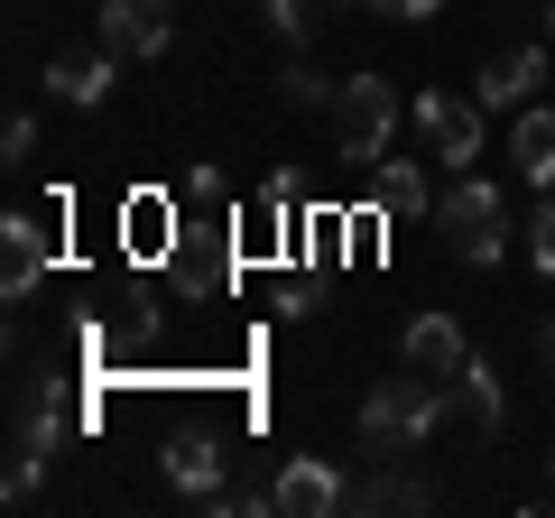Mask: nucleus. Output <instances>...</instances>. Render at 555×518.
Instances as JSON below:
<instances>
[{
	"mask_svg": "<svg viewBox=\"0 0 555 518\" xmlns=\"http://www.w3.org/2000/svg\"><path fill=\"white\" fill-rule=\"evenodd\" d=\"M56 436H65L56 399H47V379H28V389H20V454H10V500L38 491V472H47V454H56Z\"/></svg>",
	"mask_w": 555,
	"mask_h": 518,
	"instance_id": "nucleus-7",
	"label": "nucleus"
},
{
	"mask_svg": "<svg viewBox=\"0 0 555 518\" xmlns=\"http://www.w3.org/2000/svg\"><path fill=\"white\" fill-rule=\"evenodd\" d=\"M334 83H343V75H315V65H287V75H278V102H287V112H334Z\"/></svg>",
	"mask_w": 555,
	"mask_h": 518,
	"instance_id": "nucleus-18",
	"label": "nucleus"
},
{
	"mask_svg": "<svg viewBox=\"0 0 555 518\" xmlns=\"http://www.w3.org/2000/svg\"><path fill=\"white\" fill-rule=\"evenodd\" d=\"M398 352H408V371H426V379H454L463 361H473V342H463V324L454 315H408V334H398Z\"/></svg>",
	"mask_w": 555,
	"mask_h": 518,
	"instance_id": "nucleus-10",
	"label": "nucleus"
},
{
	"mask_svg": "<svg viewBox=\"0 0 555 518\" xmlns=\"http://www.w3.org/2000/svg\"><path fill=\"white\" fill-rule=\"evenodd\" d=\"M371 204H379L389 222L426 213V167H416V158H379V167H371Z\"/></svg>",
	"mask_w": 555,
	"mask_h": 518,
	"instance_id": "nucleus-16",
	"label": "nucleus"
},
{
	"mask_svg": "<svg viewBox=\"0 0 555 518\" xmlns=\"http://www.w3.org/2000/svg\"><path fill=\"white\" fill-rule=\"evenodd\" d=\"M444 417H454V389L426 379V371H398V379H379L371 399H361V454L408 463V454H426V436H436Z\"/></svg>",
	"mask_w": 555,
	"mask_h": 518,
	"instance_id": "nucleus-1",
	"label": "nucleus"
},
{
	"mask_svg": "<svg viewBox=\"0 0 555 518\" xmlns=\"http://www.w3.org/2000/svg\"><path fill=\"white\" fill-rule=\"evenodd\" d=\"M398 120H408V102H398V83H389V75H343V83H334L343 158L379 167V158H389V130H398Z\"/></svg>",
	"mask_w": 555,
	"mask_h": 518,
	"instance_id": "nucleus-3",
	"label": "nucleus"
},
{
	"mask_svg": "<svg viewBox=\"0 0 555 518\" xmlns=\"http://www.w3.org/2000/svg\"><path fill=\"white\" fill-rule=\"evenodd\" d=\"M112 75H120L112 47H75V56H47V93L75 102V112H93V102L112 93Z\"/></svg>",
	"mask_w": 555,
	"mask_h": 518,
	"instance_id": "nucleus-12",
	"label": "nucleus"
},
{
	"mask_svg": "<svg viewBox=\"0 0 555 518\" xmlns=\"http://www.w3.org/2000/svg\"><path fill=\"white\" fill-rule=\"evenodd\" d=\"M47 269H56V232L38 213H10L0 222V297H28Z\"/></svg>",
	"mask_w": 555,
	"mask_h": 518,
	"instance_id": "nucleus-8",
	"label": "nucleus"
},
{
	"mask_svg": "<svg viewBox=\"0 0 555 518\" xmlns=\"http://www.w3.org/2000/svg\"><path fill=\"white\" fill-rule=\"evenodd\" d=\"M546 47H555V0H546Z\"/></svg>",
	"mask_w": 555,
	"mask_h": 518,
	"instance_id": "nucleus-23",
	"label": "nucleus"
},
{
	"mask_svg": "<svg viewBox=\"0 0 555 518\" xmlns=\"http://www.w3.org/2000/svg\"><path fill=\"white\" fill-rule=\"evenodd\" d=\"M269 509L278 518H343V509H352V481H343L324 454H287L269 472Z\"/></svg>",
	"mask_w": 555,
	"mask_h": 518,
	"instance_id": "nucleus-5",
	"label": "nucleus"
},
{
	"mask_svg": "<svg viewBox=\"0 0 555 518\" xmlns=\"http://www.w3.org/2000/svg\"><path fill=\"white\" fill-rule=\"evenodd\" d=\"M352 10H379V20H436L444 0H352Z\"/></svg>",
	"mask_w": 555,
	"mask_h": 518,
	"instance_id": "nucleus-22",
	"label": "nucleus"
},
{
	"mask_svg": "<svg viewBox=\"0 0 555 518\" xmlns=\"http://www.w3.org/2000/svg\"><path fill=\"white\" fill-rule=\"evenodd\" d=\"M546 361H555V324H546Z\"/></svg>",
	"mask_w": 555,
	"mask_h": 518,
	"instance_id": "nucleus-24",
	"label": "nucleus"
},
{
	"mask_svg": "<svg viewBox=\"0 0 555 518\" xmlns=\"http://www.w3.org/2000/svg\"><path fill=\"white\" fill-rule=\"evenodd\" d=\"M408 120H416V140H426V158H436V167H454V177L481 158V102L436 93V83H426V93L408 102Z\"/></svg>",
	"mask_w": 555,
	"mask_h": 518,
	"instance_id": "nucleus-4",
	"label": "nucleus"
},
{
	"mask_svg": "<svg viewBox=\"0 0 555 518\" xmlns=\"http://www.w3.org/2000/svg\"><path fill=\"white\" fill-rule=\"evenodd\" d=\"M167 269H177V287L222 297V287H232V241H222V222H185V232L167 241Z\"/></svg>",
	"mask_w": 555,
	"mask_h": 518,
	"instance_id": "nucleus-9",
	"label": "nucleus"
},
{
	"mask_svg": "<svg viewBox=\"0 0 555 518\" xmlns=\"http://www.w3.org/2000/svg\"><path fill=\"white\" fill-rule=\"evenodd\" d=\"M0 158H10V167L38 158V112H10V130H0Z\"/></svg>",
	"mask_w": 555,
	"mask_h": 518,
	"instance_id": "nucleus-21",
	"label": "nucleus"
},
{
	"mask_svg": "<svg viewBox=\"0 0 555 518\" xmlns=\"http://www.w3.org/2000/svg\"><path fill=\"white\" fill-rule=\"evenodd\" d=\"M93 38L112 47V56H167V38H177V0H102Z\"/></svg>",
	"mask_w": 555,
	"mask_h": 518,
	"instance_id": "nucleus-6",
	"label": "nucleus"
},
{
	"mask_svg": "<svg viewBox=\"0 0 555 518\" xmlns=\"http://www.w3.org/2000/svg\"><path fill=\"white\" fill-rule=\"evenodd\" d=\"M509 167H518L528 185H555V112H537V102L518 112V130H509Z\"/></svg>",
	"mask_w": 555,
	"mask_h": 518,
	"instance_id": "nucleus-15",
	"label": "nucleus"
},
{
	"mask_svg": "<svg viewBox=\"0 0 555 518\" xmlns=\"http://www.w3.org/2000/svg\"><path fill=\"white\" fill-rule=\"evenodd\" d=\"M436 232H444V250H454L463 269H500V250H509V204H500V185H481L473 167H463L436 195Z\"/></svg>",
	"mask_w": 555,
	"mask_h": 518,
	"instance_id": "nucleus-2",
	"label": "nucleus"
},
{
	"mask_svg": "<svg viewBox=\"0 0 555 518\" xmlns=\"http://www.w3.org/2000/svg\"><path fill=\"white\" fill-rule=\"evenodd\" d=\"M546 371H555V361H546Z\"/></svg>",
	"mask_w": 555,
	"mask_h": 518,
	"instance_id": "nucleus-25",
	"label": "nucleus"
},
{
	"mask_svg": "<svg viewBox=\"0 0 555 518\" xmlns=\"http://www.w3.org/2000/svg\"><path fill=\"white\" fill-rule=\"evenodd\" d=\"M167 481H177V491H195V500H214V491H232V444L222 436H177L167 444Z\"/></svg>",
	"mask_w": 555,
	"mask_h": 518,
	"instance_id": "nucleus-11",
	"label": "nucleus"
},
{
	"mask_svg": "<svg viewBox=\"0 0 555 518\" xmlns=\"http://www.w3.org/2000/svg\"><path fill=\"white\" fill-rule=\"evenodd\" d=\"M426 500H436V491H426L416 472H379V481H352V509H426Z\"/></svg>",
	"mask_w": 555,
	"mask_h": 518,
	"instance_id": "nucleus-17",
	"label": "nucleus"
},
{
	"mask_svg": "<svg viewBox=\"0 0 555 518\" xmlns=\"http://www.w3.org/2000/svg\"><path fill=\"white\" fill-rule=\"evenodd\" d=\"M315 20H324V0H269V28L287 47H315Z\"/></svg>",
	"mask_w": 555,
	"mask_h": 518,
	"instance_id": "nucleus-19",
	"label": "nucleus"
},
{
	"mask_svg": "<svg viewBox=\"0 0 555 518\" xmlns=\"http://www.w3.org/2000/svg\"><path fill=\"white\" fill-rule=\"evenodd\" d=\"M528 259H537V269L555 279V185H546V204L528 213Z\"/></svg>",
	"mask_w": 555,
	"mask_h": 518,
	"instance_id": "nucleus-20",
	"label": "nucleus"
},
{
	"mask_svg": "<svg viewBox=\"0 0 555 518\" xmlns=\"http://www.w3.org/2000/svg\"><path fill=\"white\" fill-rule=\"evenodd\" d=\"M537 83H546V47L528 38V47H509V56L481 65V112H500V102H509V112H528Z\"/></svg>",
	"mask_w": 555,
	"mask_h": 518,
	"instance_id": "nucleus-13",
	"label": "nucleus"
},
{
	"mask_svg": "<svg viewBox=\"0 0 555 518\" xmlns=\"http://www.w3.org/2000/svg\"><path fill=\"white\" fill-rule=\"evenodd\" d=\"M444 389H454V417L473 426V436H500V426H509V399H500V371H491L481 352L463 361V371L444 379Z\"/></svg>",
	"mask_w": 555,
	"mask_h": 518,
	"instance_id": "nucleus-14",
	"label": "nucleus"
}]
</instances>
